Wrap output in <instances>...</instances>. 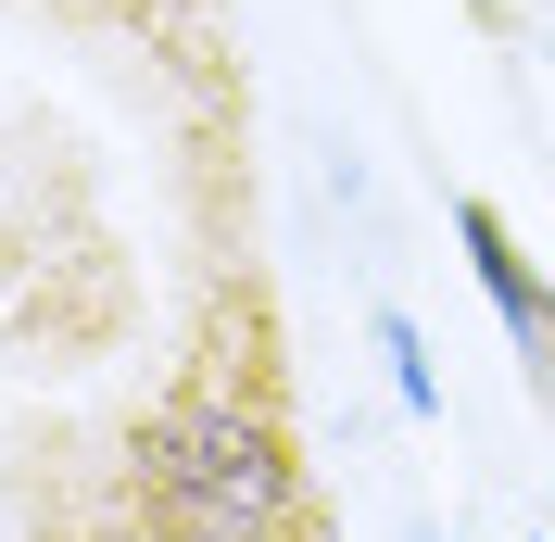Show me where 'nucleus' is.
<instances>
[{"instance_id":"1","label":"nucleus","mask_w":555,"mask_h":542,"mask_svg":"<svg viewBox=\"0 0 555 542\" xmlns=\"http://www.w3.org/2000/svg\"><path fill=\"white\" fill-rule=\"evenodd\" d=\"M139 517L165 542H291V429L266 391L190 378L139 429Z\"/></svg>"},{"instance_id":"2","label":"nucleus","mask_w":555,"mask_h":542,"mask_svg":"<svg viewBox=\"0 0 555 542\" xmlns=\"http://www.w3.org/2000/svg\"><path fill=\"white\" fill-rule=\"evenodd\" d=\"M454 240H467V266H480L492 315L518 328V353H530V366H555V291H543V266L518 253V228H505L492 203H454Z\"/></svg>"},{"instance_id":"3","label":"nucleus","mask_w":555,"mask_h":542,"mask_svg":"<svg viewBox=\"0 0 555 542\" xmlns=\"http://www.w3.org/2000/svg\"><path fill=\"white\" fill-rule=\"evenodd\" d=\"M379 353H391V391H404L416 416L442 404V391H429V353H416V328H404V315H379Z\"/></svg>"}]
</instances>
